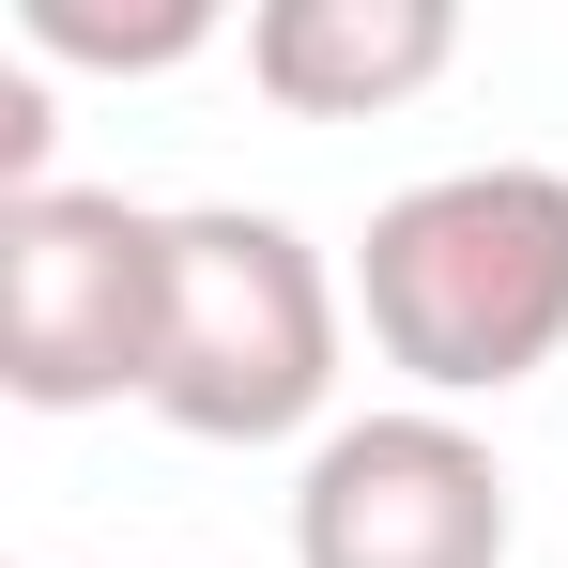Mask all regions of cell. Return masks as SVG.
<instances>
[{
	"label": "cell",
	"instance_id": "obj_6",
	"mask_svg": "<svg viewBox=\"0 0 568 568\" xmlns=\"http://www.w3.org/2000/svg\"><path fill=\"white\" fill-rule=\"evenodd\" d=\"M16 47L31 62H93V78H154L215 47V0H16Z\"/></svg>",
	"mask_w": 568,
	"mask_h": 568
},
{
	"label": "cell",
	"instance_id": "obj_5",
	"mask_svg": "<svg viewBox=\"0 0 568 568\" xmlns=\"http://www.w3.org/2000/svg\"><path fill=\"white\" fill-rule=\"evenodd\" d=\"M462 62V16L446 0H262L246 16V78L292 123H369V108L430 93Z\"/></svg>",
	"mask_w": 568,
	"mask_h": 568
},
{
	"label": "cell",
	"instance_id": "obj_1",
	"mask_svg": "<svg viewBox=\"0 0 568 568\" xmlns=\"http://www.w3.org/2000/svg\"><path fill=\"white\" fill-rule=\"evenodd\" d=\"M354 323L430 415L538 384L568 354V170L491 154V170L399 185L354 246Z\"/></svg>",
	"mask_w": 568,
	"mask_h": 568
},
{
	"label": "cell",
	"instance_id": "obj_3",
	"mask_svg": "<svg viewBox=\"0 0 568 568\" xmlns=\"http://www.w3.org/2000/svg\"><path fill=\"white\" fill-rule=\"evenodd\" d=\"M154 338H170V215L108 185L0 200V384L31 415H93V399H154Z\"/></svg>",
	"mask_w": 568,
	"mask_h": 568
},
{
	"label": "cell",
	"instance_id": "obj_4",
	"mask_svg": "<svg viewBox=\"0 0 568 568\" xmlns=\"http://www.w3.org/2000/svg\"><path fill=\"white\" fill-rule=\"evenodd\" d=\"M292 568H507V462L462 415H338L292 476Z\"/></svg>",
	"mask_w": 568,
	"mask_h": 568
},
{
	"label": "cell",
	"instance_id": "obj_2",
	"mask_svg": "<svg viewBox=\"0 0 568 568\" xmlns=\"http://www.w3.org/2000/svg\"><path fill=\"white\" fill-rule=\"evenodd\" d=\"M338 399V277L262 200L170 215V338H154V415L185 446H292Z\"/></svg>",
	"mask_w": 568,
	"mask_h": 568
}]
</instances>
